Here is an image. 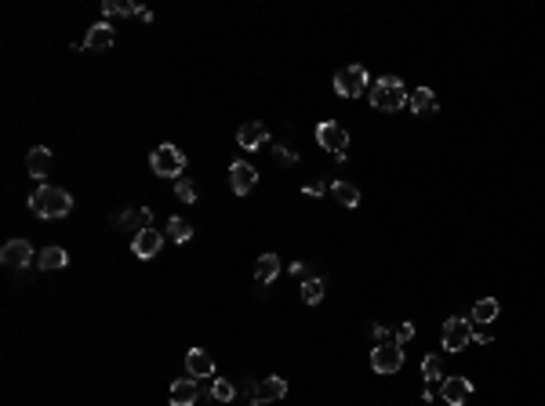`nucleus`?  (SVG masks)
Listing matches in <instances>:
<instances>
[{"instance_id":"f257e3e1","label":"nucleus","mask_w":545,"mask_h":406,"mask_svg":"<svg viewBox=\"0 0 545 406\" xmlns=\"http://www.w3.org/2000/svg\"><path fill=\"white\" fill-rule=\"evenodd\" d=\"M29 207H33V215L40 218H66L70 210H73V196L66 189H58V185H40L33 196H29Z\"/></svg>"},{"instance_id":"f03ea898","label":"nucleus","mask_w":545,"mask_h":406,"mask_svg":"<svg viewBox=\"0 0 545 406\" xmlns=\"http://www.w3.org/2000/svg\"><path fill=\"white\" fill-rule=\"evenodd\" d=\"M367 98H371V105L379 113H400L404 105H407V91H404V83H400V76H379L371 83V91H367Z\"/></svg>"},{"instance_id":"7ed1b4c3","label":"nucleus","mask_w":545,"mask_h":406,"mask_svg":"<svg viewBox=\"0 0 545 406\" xmlns=\"http://www.w3.org/2000/svg\"><path fill=\"white\" fill-rule=\"evenodd\" d=\"M150 167H153V175L160 178H182V170H185V153L178 145H157L153 149V156H150Z\"/></svg>"},{"instance_id":"20e7f679","label":"nucleus","mask_w":545,"mask_h":406,"mask_svg":"<svg viewBox=\"0 0 545 406\" xmlns=\"http://www.w3.org/2000/svg\"><path fill=\"white\" fill-rule=\"evenodd\" d=\"M367 91H371V83H367V69L364 66H349V69L334 73V95H339V98H360Z\"/></svg>"},{"instance_id":"39448f33","label":"nucleus","mask_w":545,"mask_h":406,"mask_svg":"<svg viewBox=\"0 0 545 406\" xmlns=\"http://www.w3.org/2000/svg\"><path fill=\"white\" fill-rule=\"evenodd\" d=\"M440 341H444L447 352H462L469 341H473V319H462V316H451L444 330H440Z\"/></svg>"},{"instance_id":"423d86ee","label":"nucleus","mask_w":545,"mask_h":406,"mask_svg":"<svg viewBox=\"0 0 545 406\" xmlns=\"http://www.w3.org/2000/svg\"><path fill=\"white\" fill-rule=\"evenodd\" d=\"M400 367H404V345L386 341V345H374L371 349V370L374 374H396Z\"/></svg>"},{"instance_id":"0eeeda50","label":"nucleus","mask_w":545,"mask_h":406,"mask_svg":"<svg viewBox=\"0 0 545 406\" xmlns=\"http://www.w3.org/2000/svg\"><path fill=\"white\" fill-rule=\"evenodd\" d=\"M247 392H251V402H277L287 395V381L284 377H262V381H251L247 384Z\"/></svg>"},{"instance_id":"6e6552de","label":"nucleus","mask_w":545,"mask_h":406,"mask_svg":"<svg viewBox=\"0 0 545 406\" xmlns=\"http://www.w3.org/2000/svg\"><path fill=\"white\" fill-rule=\"evenodd\" d=\"M317 142L327 149V153H346L349 131H346L342 123H334V120H324V123H317Z\"/></svg>"},{"instance_id":"1a4fd4ad","label":"nucleus","mask_w":545,"mask_h":406,"mask_svg":"<svg viewBox=\"0 0 545 406\" xmlns=\"http://www.w3.org/2000/svg\"><path fill=\"white\" fill-rule=\"evenodd\" d=\"M229 185H233L237 196H247V192L258 185V170L251 163H244V160H237L233 167H229Z\"/></svg>"},{"instance_id":"9d476101","label":"nucleus","mask_w":545,"mask_h":406,"mask_svg":"<svg viewBox=\"0 0 545 406\" xmlns=\"http://www.w3.org/2000/svg\"><path fill=\"white\" fill-rule=\"evenodd\" d=\"M160 247H164V236H160L157 229H142V232H135V240H131V250H135V258H138V262L157 258Z\"/></svg>"},{"instance_id":"9b49d317","label":"nucleus","mask_w":545,"mask_h":406,"mask_svg":"<svg viewBox=\"0 0 545 406\" xmlns=\"http://www.w3.org/2000/svg\"><path fill=\"white\" fill-rule=\"evenodd\" d=\"M0 262L11 265V269H26L33 262V247L26 240H8L4 247H0Z\"/></svg>"},{"instance_id":"f8f14e48","label":"nucleus","mask_w":545,"mask_h":406,"mask_svg":"<svg viewBox=\"0 0 545 406\" xmlns=\"http://www.w3.org/2000/svg\"><path fill=\"white\" fill-rule=\"evenodd\" d=\"M265 142H269V131H265V123H258V120L244 123L240 131H237V145H240V149H247V153H255V149H262Z\"/></svg>"},{"instance_id":"ddd939ff","label":"nucleus","mask_w":545,"mask_h":406,"mask_svg":"<svg viewBox=\"0 0 545 406\" xmlns=\"http://www.w3.org/2000/svg\"><path fill=\"white\" fill-rule=\"evenodd\" d=\"M447 406H462L469 395H473V381L469 377H444V388H440Z\"/></svg>"},{"instance_id":"4468645a","label":"nucleus","mask_w":545,"mask_h":406,"mask_svg":"<svg viewBox=\"0 0 545 406\" xmlns=\"http://www.w3.org/2000/svg\"><path fill=\"white\" fill-rule=\"evenodd\" d=\"M197 399H200V388H197L193 377H178L171 384V392H167V402L171 406H197Z\"/></svg>"},{"instance_id":"2eb2a0df","label":"nucleus","mask_w":545,"mask_h":406,"mask_svg":"<svg viewBox=\"0 0 545 406\" xmlns=\"http://www.w3.org/2000/svg\"><path fill=\"white\" fill-rule=\"evenodd\" d=\"M26 170H29V178L44 182V178L51 175V149H44V145H33L29 153H26Z\"/></svg>"},{"instance_id":"dca6fc26","label":"nucleus","mask_w":545,"mask_h":406,"mask_svg":"<svg viewBox=\"0 0 545 406\" xmlns=\"http://www.w3.org/2000/svg\"><path fill=\"white\" fill-rule=\"evenodd\" d=\"M113 40H117V33H113L110 22H95V26L88 29V36H84V48H91V51H106V48H113Z\"/></svg>"},{"instance_id":"f3484780","label":"nucleus","mask_w":545,"mask_h":406,"mask_svg":"<svg viewBox=\"0 0 545 406\" xmlns=\"http://www.w3.org/2000/svg\"><path fill=\"white\" fill-rule=\"evenodd\" d=\"M185 370H190L193 377H211L215 374V359L207 356L204 349H193L190 356H185Z\"/></svg>"},{"instance_id":"a211bd4d","label":"nucleus","mask_w":545,"mask_h":406,"mask_svg":"<svg viewBox=\"0 0 545 406\" xmlns=\"http://www.w3.org/2000/svg\"><path fill=\"white\" fill-rule=\"evenodd\" d=\"M407 105H411V113H418V116H433L436 113V95L429 88H414Z\"/></svg>"},{"instance_id":"6ab92c4d","label":"nucleus","mask_w":545,"mask_h":406,"mask_svg":"<svg viewBox=\"0 0 545 406\" xmlns=\"http://www.w3.org/2000/svg\"><path fill=\"white\" fill-rule=\"evenodd\" d=\"M277 276H280V258H277V254H262V258L255 262V280L262 287H269Z\"/></svg>"},{"instance_id":"aec40b11","label":"nucleus","mask_w":545,"mask_h":406,"mask_svg":"<svg viewBox=\"0 0 545 406\" xmlns=\"http://www.w3.org/2000/svg\"><path fill=\"white\" fill-rule=\"evenodd\" d=\"M37 265L44 269V272H51V269H66L70 265V254L62 250V247H44L37 254Z\"/></svg>"},{"instance_id":"412c9836","label":"nucleus","mask_w":545,"mask_h":406,"mask_svg":"<svg viewBox=\"0 0 545 406\" xmlns=\"http://www.w3.org/2000/svg\"><path fill=\"white\" fill-rule=\"evenodd\" d=\"M331 196L339 200L342 207H349V210H353V207H360V189H356V185H349V182H342V178L331 185Z\"/></svg>"},{"instance_id":"4be33fe9","label":"nucleus","mask_w":545,"mask_h":406,"mask_svg":"<svg viewBox=\"0 0 545 406\" xmlns=\"http://www.w3.org/2000/svg\"><path fill=\"white\" fill-rule=\"evenodd\" d=\"M494 319H498V302H494V297H480V302L473 305V323L491 327Z\"/></svg>"},{"instance_id":"5701e85b","label":"nucleus","mask_w":545,"mask_h":406,"mask_svg":"<svg viewBox=\"0 0 545 406\" xmlns=\"http://www.w3.org/2000/svg\"><path fill=\"white\" fill-rule=\"evenodd\" d=\"M302 302L306 305H320L324 302V280H320V276H309V280L302 283Z\"/></svg>"},{"instance_id":"b1692460","label":"nucleus","mask_w":545,"mask_h":406,"mask_svg":"<svg viewBox=\"0 0 545 406\" xmlns=\"http://www.w3.org/2000/svg\"><path fill=\"white\" fill-rule=\"evenodd\" d=\"M193 236V225L185 222V218H171L167 222V240H175V243H190Z\"/></svg>"},{"instance_id":"393cba45","label":"nucleus","mask_w":545,"mask_h":406,"mask_svg":"<svg viewBox=\"0 0 545 406\" xmlns=\"http://www.w3.org/2000/svg\"><path fill=\"white\" fill-rule=\"evenodd\" d=\"M102 15L117 18V15H138V4H128V0H106L102 4Z\"/></svg>"},{"instance_id":"a878e982","label":"nucleus","mask_w":545,"mask_h":406,"mask_svg":"<svg viewBox=\"0 0 545 406\" xmlns=\"http://www.w3.org/2000/svg\"><path fill=\"white\" fill-rule=\"evenodd\" d=\"M422 377L426 381H440V377H444V359H440V356H426L422 359Z\"/></svg>"},{"instance_id":"bb28decb","label":"nucleus","mask_w":545,"mask_h":406,"mask_svg":"<svg viewBox=\"0 0 545 406\" xmlns=\"http://www.w3.org/2000/svg\"><path fill=\"white\" fill-rule=\"evenodd\" d=\"M211 395H215L218 402H229V399L237 395V388H233V384H229L225 377H215V381H211Z\"/></svg>"},{"instance_id":"cd10ccee","label":"nucleus","mask_w":545,"mask_h":406,"mask_svg":"<svg viewBox=\"0 0 545 406\" xmlns=\"http://www.w3.org/2000/svg\"><path fill=\"white\" fill-rule=\"evenodd\" d=\"M175 192H178L182 203H197V185H193L190 178H178V182H175Z\"/></svg>"},{"instance_id":"c85d7f7f","label":"nucleus","mask_w":545,"mask_h":406,"mask_svg":"<svg viewBox=\"0 0 545 406\" xmlns=\"http://www.w3.org/2000/svg\"><path fill=\"white\" fill-rule=\"evenodd\" d=\"M411 337H414V323H411V319H404V323L393 330V341H396V345H407Z\"/></svg>"},{"instance_id":"c756f323","label":"nucleus","mask_w":545,"mask_h":406,"mask_svg":"<svg viewBox=\"0 0 545 406\" xmlns=\"http://www.w3.org/2000/svg\"><path fill=\"white\" fill-rule=\"evenodd\" d=\"M272 153H277V160H280V163H298V153H295L291 145H284V142H280L277 149H272Z\"/></svg>"},{"instance_id":"7c9ffc66","label":"nucleus","mask_w":545,"mask_h":406,"mask_svg":"<svg viewBox=\"0 0 545 406\" xmlns=\"http://www.w3.org/2000/svg\"><path fill=\"white\" fill-rule=\"evenodd\" d=\"M371 334L379 337V345H386V341H393V330H389L386 323H374V327H371Z\"/></svg>"},{"instance_id":"2f4dec72","label":"nucleus","mask_w":545,"mask_h":406,"mask_svg":"<svg viewBox=\"0 0 545 406\" xmlns=\"http://www.w3.org/2000/svg\"><path fill=\"white\" fill-rule=\"evenodd\" d=\"M302 192H306V196H320V192H324V182H320V178H313V182L302 185Z\"/></svg>"},{"instance_id":"473e14b6","label":"nucleus","mask_w":545,"mask_h":406,"mask_svg":"<svg viewBox=\"0 0 545 406\" xmlns=\"http://www.w3.org/2000/svg\"><path fill=\"white\" fill-rule=\"evenodd\" d=\"M473 341H480V345H491V334H487V327H484V330H473Z\"/></svg>"},{"instance_id":"72a5a7b5","label":"nucleus","mask_w":545,"mask_h":406,"mask_svg":"<svg viewBox=\"0 0 545 406\" xmlns=\"http://www.w3.org/2000/svg\"><path fill=\"white\" fill-rule=\"evenodd\" d=\"M251 406H265V402H251Z\"/></svg>"}]
</instances>
